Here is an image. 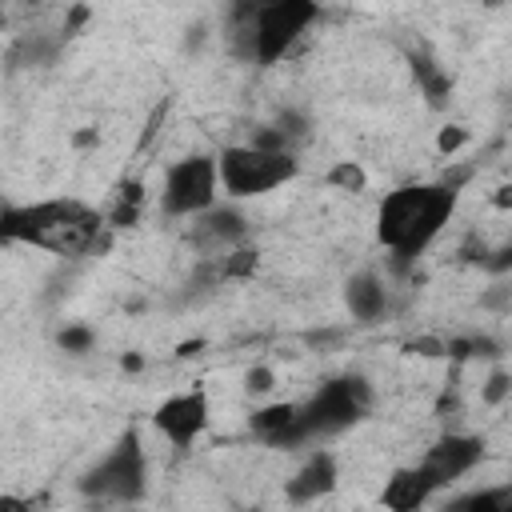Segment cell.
<instances>
[{"instance_id":"1","label":"cell","mask_w":512,"mask_h":512,"mask_svg":"<svg viewBox=\"0 0 512 512\" xmlns=\"http://www.w3.org/2000/svg\"><path fill=\"white\" fill-rule=\"evenodd\" d=\"M456 196H460V188L452 180L404 184V188L388 192L376 208V240L404 268L440 236V228L448 224V216L456 208Z\"/></svg>"},{"instance_id":"2","label":"cell","mask_w":512,"mask_h":512,"mask_svg":"<svg viewBox=\"0 0 512 512\" xmlns=\"http://www.w3.org/2000/svg\"><path fill=\"white\" fill-rule=\"evenodd\" d=\"M104 216L72 196L40 200V204H8L0 216V236L8 244H28L52 256H84L100 244Z\"/></svg>"},{"instance_id":"3","label":"cell","mask_w":512,"mask_h":512,"mask_svg":"<svg viewBox=\"0 0 512 512\" xmlns=\"http://www.w3.org/2000/svg\"><path fill=\"white\" fill-rule=\"evenodd\" d=\"M320 16L308 0H276V4H236L232 8V48L256 64H276L300 32Z\"/></svg>"},{"instance_id":"4","label":"cell","mask_w":512,"mask_h":512,"mask_svg":"<svg viewBox=\"0 0 512 512\" xmlns=\"http://www.w3.org/2000/svg\"><path fill=\"white\" fill-rule=\"evenodd\" d=\"M372 404V388L360 380V376H336V380H324L304 404H300V420L288 436V448L312 440V436H332V432H344L352 428Z\"/></svg>"},{"instance_id":"5","label":"cell","mask_w":512,"mask_h":512,"mask_svg":"<svg viewBox=\"0 0 512 512\" xmlns=\"http://www.w3.org/2000/svg\"><path fill=\"white\" fill-rule=\"evenodd\" d=\"M216 164H220V188L236 200L264 196V192L288 184L300 168L292 152H268V148H256V144H228L216 156Z\"/></svg>"},{"instance_id":"6","label":"cell","mask_w":512,"mask_h":512,"mask_svg":"<svg viewBox=\"0 0 512 512\" xmlns=\"http://www.w3.org/2000/svg\"><path fill=\"white\" fill-rule=\"evenodd\" d=\"M144 480H148V464H144V448L136 432H124L120 444L80 480V488L96 500H116V504H132L144 496Z\"/></svg>"},{"instance_id":"7","label":"cell","mask_w":512,"mask_h":512,"mask_svg":"<svg viewBox=\"0 0 512 512\" xmlns=\"http://www.w3.org/2000/svg\"><path fill=\"white\" fill-rule=\"evenodd\" d=\"M216 192H220V164H216V156L196 152V156L176 160L164 172L160 204L168 216H204V212H212Z\"/></svg>"},{"instance_id":"8","label":"cell","mask_w":512,"mask_h":512,"mask_svg":"<svg viewBox=\"0 0 512 512\" xmlns=\"http://www.w3.org/2000/svg\"><path fill=\"white\" fill-rule=\"evenodd\" d=\"M480 460H484V440H480V436L444 432L440 440L428 444V452L416 460V468H420V472L428 476V484L440 492V488L456 484L460 476H468Z\"/></svg>"},{"instance_id":"9","label":"cell","mask_w":512,"mask_h":512,"mask_svg":"<svg viewBox=\"0 0 512 512\" xmlns=\"http://www.w3.org/2000/svg\"><path fill=\"white\" fill-rule=\"evenodd\" d=\"M152 420H156V428L164 432V440H168L172 448H188V444H196L200 432L208 428V396H204L200 388L176 392V396H168V400L156 408Z\"/></svg>"},{"instance_id":"10","label":"cell","mask_w":512,"mask_h":512,"mask_svg":"<svg viewBox=\"0 0 512 512\" xmlns=\"http://www.w3.org/2000/svg\"><path fill=\"white\" fill-rule=\"evenodd\" d=\"M332 484H336V456L312 452V456L300 464V472L284 484V496H288V504H312V500H320L324 492H332Z\"/></svg>"},{"instance_id":"11","label":"cell","mask_w":512,"mask_h":512,"mask_svg":"<svg viewBox=\"0 0 512 512\" xmlns=\"http://www.w3.org/2000/svg\"><path fill=\"white\" fill-rule=\"evenodd\" d=\"M432 492H436V488L428 484V476L412 464V468H396V472L384 480L380 504H384L388 512H420Z\"/></svg>"},{"instance_id":"12","label":"cell","mask_w":512,"mask_h":512,"mask_svg":"<svg viewBox=\"0 0 512 512\" xmlns=\"http://www.w3.org/2000/svg\"><path fill=\"white\" fill-rule=\"evenodd\" d=\"M296 420H300V404H268V408L252 412V432L264 436L276 448H288V436H292Z\"/></svg>"},{"instance_id":"13","label":"cell","mask_w":512,"mask_h":512,"mask_svg":"<svg viewBox=\"0 0 512 512\" xmlns=\"http://www.w3.org/2000/svg\"><path fill=\"white\" fill-rule=\"evenodd\" d=\"M344 300H348V308H352V316H356V320H376V316L384 312V304H388L384 284H380L372 272L352 276V280H348V288H344Z\"/></svg>"},{"instance_id":"14","label":"cell","mask_w":512,"mask_h":512,"mask_svg":"<svg viewBox=\"0 0 512 512\" xmlns=\"http://www.w3.org/2000/svg\"><path fill=\"white\" fill-rule=\"evenodd\" d=\"M196 236L204 244H232L236 236H244V220L232 208H212L196 220Z\"/></svg>"},{"instance_id":"15","label":"cell","mask_w":512,"mask_h":512,"mask_svg":"<svg viewBox=\"0 0 512 512\" xmlns=\"http://www.w3.org/2000/svg\"><path fill=\"white\" fill-rule=\"evenodd\" d=\"M444 512H512V480L508 484H496V488L468 492V496L452 500Z\"/></svg>"},{"instance_id":"16","label":"cell","mask_w":512,"mask_h":512,"mask_svg":"<svg viewBox=\"0 0 512 512\" xmlns=\"http://www.w3.org/2000/svg\"><path fill=\"white\" fill-rule=\"evenodd\" d=\"M412 72H416V80H420L428 104H444V96H448V88H452L448 72L436 68V60H428V56H412Z\"/></svg>"},{"instance_id":"17","label":"cell","mask_w":512,"mask_h":512,"mask_svg":"<svg viewBox=\"0 0 512 512\" xmlns=\"http://www.w3.org/2000/svg\"><path fill=\"white\" fill-rule=\"evenodd\" d=\"M140 200H144L140 184H136V180L124 184V188L116 192V204H112V212H108V224H112V228H128V224L136 220V212H140Z\"/></svg>"},{"instance_id":"18","label":"cell","mask_w":512,"mask_h":512,"mask_svg":"<svg viewBox=\"0 0 512 512\" xmlns=\"http://www.w3.org/2000/svg\"><path fill=\"white\" fill-rule=\"evenodd\" d=\"M328 184L332 188H344V192H364L368 176H364V168L356 160H340V164L328 168Z\"/></svg>"},{"instance_id":"19","label":"cell","mask_w":512,"mask_h":512,"mask_svg":"<svg viewBox=\"0 0 512 512\" xmlns=\"http://www.w3.org/2000/svg\"><path fill=\"white\" fill-rule=\"evenodd\" d=\"M256 272V252L240 248V252H228L224 264H220V276L224 280H240V276H252Z\"/></svg>"},{"instance_id":"20","label":"cell","mask_w":512,"mask_h":512,"mask_svg":"<svg viewBox=\"0 0 512 512\" xmlns=\"http://www.w3.org/2000/svg\"><path fill=\"white\" fill-rule=\"evenodd\" d=\"M508 392H512V376L504 368H496V372H488V380L480 388V404H500Z\"/></svg>"},{"instance_id":"21","label":"cell","mask_w":512,"mask_h":512,"mask_svg":"<svg viewBox=\"0 0 512 512\" xmlns=\"http://www.w3.org/2000/svg\"><path fill=\"white\" fill-rule=\"evenodd\" d=\"M468 144V128H460V124H448V128H440V136H436V148L444 152V156H452L456 148H464Z\"/></svg>"},{"instance_id":"22","label":"cell","mask_w":512,"mask_h":512,"mask_svg":"<svg viewBox=\"0 0 512 512\" xmlns=\"http://www.w3.org/2000/svg\"><path fill=\"white\" fill-rule=\"evenodd\" d=\"M92 340H96L92 328H64V332H60V348H64V352H88Z\"/></svg>"},{"instance_id":"23","label":"cell","mask_w":512,"mask_h":512,"mask_svg":"<svg viewBox=\"0 0 512 512\" xmlns=\"http://www.w3.org/2000/svg\"><path fill=\"white\" fill-rule=\"evenodd\" d=\"M272 388V372L268 368H252L248 372V392H268Z\"/></svg>"},{"instance_id":"24","label":"cell","mask_w":512,"mask_h":512,"mask_svg":"<svg viewBox=\"0 0 512 512\" xmlns=\"http://www.w3.org/2000/svg\"><path fill=\"white\" fill-rule=\"evenodd\" d=\"M0 512H36V508H32V500L8 492V496H0Z\"/></svg>"},{"instance_id":"25","label":"cell","mask_w":512,"mask_h":512,"mask_svg":"<svg viewBox=\"0 0 512 512\" xmlns=\"http://www.w3.org/2000/svg\"><path fill=\"white\" fill-rule=\"evenodd\" d=\"M492 204H496L500 212H508V208H512V184H500L496 196H492Z\"/></svg>"}]
</instances>
